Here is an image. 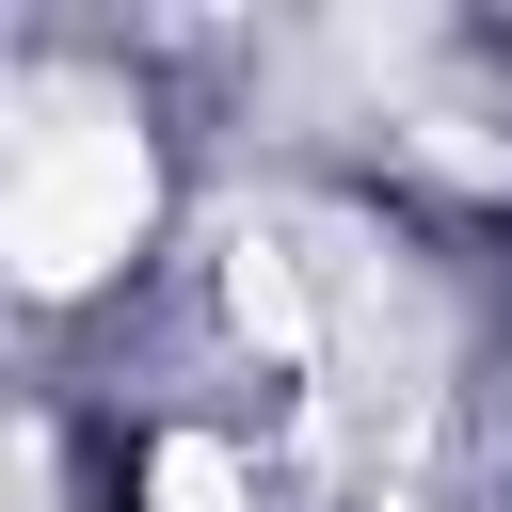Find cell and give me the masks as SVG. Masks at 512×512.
Listing matches in <instances>:
<instances>
[{
    "label": "cell",
    "mask_w": 512,
    "mask_h": 512,
    "mask_svg": "<svg viewBox=\"0 0 512 512\" xmlns=\"http://www.w3.org/2000/svg\"><path fill=\"white\" fill-rule=\"evenodd\" d=\"M128 512H256V496H240V464H224V448H192V432H160V448L128 464Z\"/></svg>",
    "instance_id": "cell-1"
}]
</instances>
